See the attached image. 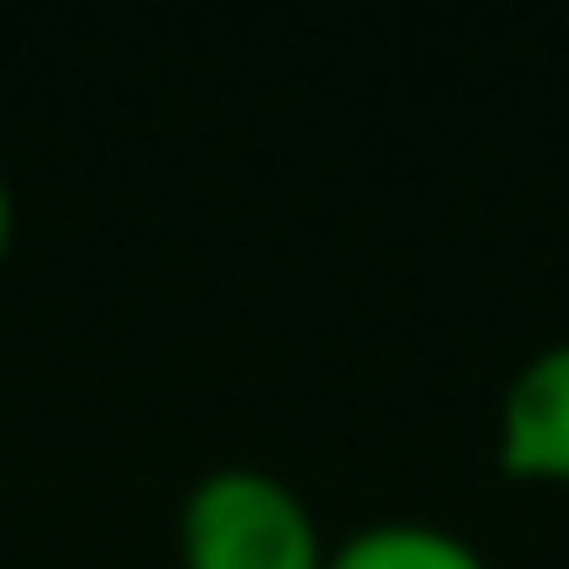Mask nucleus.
I'll return each instance as SVG.
<instances>
[{
    "label": "nucleus",
    "mask_w": 569,
    "mask_h": 569,
    "mask_svg": "<svg viewBox=\"0 0 569 569\" xmlns=\"http://www.w3.org/2000/svg\"><path fill=\"white\" fill-rule=\"evenodd\" d=\"M329 569H489V556L442 522H369L329 542Z\"/></svg>",
    "instance_id": "3"
},
{
    "label": "nucleus",
    "mask_w": 569,
    "mask_h": 569,
    "mask_svg": "<svg viewBox=\"0 0 569 569\" xmlns=\"http://www.w3.org/2000/svg\"><path fill=\"white\" fill-rule=\"evenodd\" d=\"M496 456L509 476L569 482V336L536 349L509 376L502 416H496Z\"/></svg>",
    "instance_id": "2"
},
{
    "label": "nucleus",
    "mask_w": 569,
    "mask_h": 569,
    "mask_svg": "<svg viewBox=\"0 0 569 569\" xmlns=\"http://www.w3.org/2000/svg\"><path fill=\"white\" fill-rule=\"evenodd\" d=\"M8 241H14V188L0 174V261H8Z\"/></svg>",
    "instance_id": "4"
},
{
    "label": "nucleus",
    "mask_w": 569,
    "mask_h": 569,
    "mask_svg": "<svg viewBox=\"0 0 569 569\" xmlns=\"http://www.w3.org/2000/svg\"><path fill=\"white\" fill-rule=\"evenodd\" d=\"M181 562L188 569H329L316 509L254 462H221L194 476L181 502Z\"/></svg>",
    "instance_id": "1"
}]
</instances>
